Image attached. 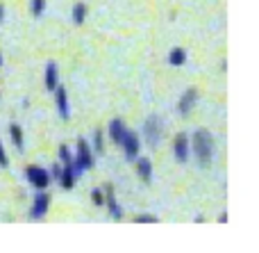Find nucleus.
Returning a JSON list of instances; mask_svg holds the SVG:
<instances>
[{
    "instance_id": "nucleus-1",
    "label": "nucleus",
    "mask_w": 259,
    "mask_h": 253,
    "mask_svg": "<svg viewBox=\"0 0 259 253\" xmlns=\"http://www.w3.org/2000/svg\"><path fill=\"white\" fill-rule=\"evenodd\" d=\"M191 153L196 155V160L200 162V167H207L214 158V137H211L209 130H196L191 139Z\"/></svg>"
},
{
    "instance_id": "nucleus-2",
    "label": "nucleus",
    "mask_w": 259,
    "mask_h": 253,
    "mask_svg": "<svg viewBox=\"0 0 259 253\" xmlns=\"http://www.w3.org/2000/svg\"><path fill=\"white\" fill-rule=\"evenodd\" d=\"M71 164H73V171H75L77 178L94 167V151H91L89 141H87L84 137H80V139L75 141V151H73Z\"/></svg>"
},
{
    "instance_id": "nucleus-3",
    "label": "nucleus",
    "mask_w": 259,
    "mask_h": 253,
    "mask_svg": "<svg viewBox=\"0 0 259 253\" xmlns=\"http://www.w3.org/2000/svg\"><path fill=\"white\" fill-rule=\"evenodd\" d=\"M50 210V194L46 190H36V196L32 201V208H30V219L32 222H39L48 214Z\"/></svg>"
},
{
    "instance_id": "nucleus-4",
    "label": "nucleus",
    "mask_w": 259,
    "mask_h": 253,
    "mask_svg": "<svg viewBox=\"0 0 259 253\" xmlns=\"http://www.w3.org/2000/svg\"><path fill=\"white\" fill-rule=\"evenodd\" d=\"M25 178H27V183H30L34 190H46V187L50 185L48 169H41V167H36V164L25 167Z\"/></svg>"
},
{
    "instance_id": "nucleus-5",
    "label": "nucleus",
    "mask_w": 259,
    "mask_h": 253,
    "mask_svg": "<svg viewBox=\"0 0 259 253\" xmlns=\"http://www.w3.org/2000/svg\"><path fill=\"white\" fill-rule=\"evenodd\" d=\"M143 137H146L148 146H152V149L159 144V139H161V119L157 117V114H152V117L146 119V123H143Z\"/></svg>"
},
{
    "instance_id": "nucleus-6",
    "label": "nucleus",
    "mask_w": 259,
    "mask_h": 253,
    "mask_svg": "<svg viewBox=\"0 0 259 253\" xmlns=\"http://www.w3.org/2000/svg\"><path fill=\"white\" fill-rule=\"evenodd\" d=\"M123 146V153H125V160L127 162H134V160L139 158V153H141V139H139L137 132H125V137H123L121 141Z\"/></svg>"
},
{
    "instance_id": "nucleus-7",
    "label": "nucleus",
    "mask_w": 259,
    "mask_h": 253,
    "mask_svg": "<svg viewBox=\"0 0 259 253\" xmlns=\"http://www.w3.org/2000/svg\"><path fill=\"white\" fill-rule=\"evenodd\" d=\"M173 153H175V160H178V162H187L189 160V155H191V141H189L187 132H178V135H175Z\"/></svg>"
},
{
    "instance_id": "nucleus-8",
    "label": "nucleus",
    "mask_w": 259,
    "mask_h": 253,
    "mask_svg": "<svg viewBox=\"0 0 259 253\" xmlns=\"http://www.w3.org/2000/svg\"><path fill=\"white\" fill-rule=\"evenodd\" d=\"M53 91H55V105H57L59 117H62V121H68V119H71V105H68L66 89H64L62 85H57Z\"/></svg>"
},
{
    "instance_id": "nucleus-9",
    "label": "nucleus",
    "mask_w": 259,
    "mask_h": 253,
    "mask_svg": "<svg viewBox=\"0 0 259 253\" xmlns=\"http://www.w3.org/2000/svg\"><path fill=\"white\" fill-rule=\"evenodd\" d=\"M196 103H198V89H196V87H189V89L180 96V103H178L180 117H187V114L196 107Z\"/></svg>"
},
{
    "instance_id": "nucleus-10",
    "label": "nucleus",
    "mask_w": 259,
    "mask_h": 253,
    "mask_svg": "<svg viewBox=\"0 0 259 253\" xmlns=\"http://www.w3.org/2000/svg\"><path fill=\"white\" fill-rule=\"evenodd\" d=\"M105 208H107V212H109V217L112 219H116V222H121L123 219V208L118 205L116 196H114L112 185H105Z\"/></svg>"
},
{
    "instance_id": "nucleus-11",
    "label": "nucleus",
    "mask_w": 259,
    "mask_h": 253,
    "mask_svg": "<svg viewBox=\"0 0 259 253\" xmlns=\"http://www.w3.org/2000/svg\"><path fill=\"white\" fill-rule=\"evenodd\" d=\"M107 132H109V139H112L116 146H121L123 137H125V132H127V126L123 123V119H112V121H109Z\"/></svg>"
},
{
    "instance_id": "nucleus-12",
    "label": "nucleus",
    "mask_w": 259,
    "mask_h": 253,
    "mask_svg": "<svg viewBox=\"0 0 259 253\" xmlns=\"http://www.w3.org/2000/svg\"><path fill=\"white\" fill-rule=\"evenodd\" d=\"M59 185H62V190H66V192H71L73 187H75V180H77V176H75V171H73V164L68 162V164H62V173H59Z\"/></svg>"
},
{
    "instance_id": "nucleus-13",
    "label": "nucleus",
    "mask_w": 259,
    "mask_h": 253,
    "mask_svg": "<svg viewBox=\"0 0 259 253\" xmlns=\"http://www.w3.org/2000/svg\"><path fill=\"white\" fill-rule=\"evenodd\" d=\"M44 82H46V89H48V91H53L55 87L59 85V68H57V62H53V59L46 64Z\"/></svg>"
},
{
    "instance_id": "nucleus-14",
    "label": "nucleus",
    "mask_w": 259,
    "mask_h": 253,
    "mask_svg": "<svg viewBox=\"0 0 259 253\" xmlns=\"http://www.w3.org/2000/svg\"><path fill=\"white\" fill-rule=\"evenodd\" d=\"M134 162H137V173H139V178H141L143 183H150V180H152V162H150L148 158H141V155H139Z\"/></svg>"
},
{
    "instance_id": "nucleus-15",
    "label": "nucleus",
    "mask_w": 259,
    "mask_h": 253,
    "mask_svg": "<svg viewBox=\"0 0 259 253\" xmlns=\"http://www.w3.org/2000/svg\"><path fill=\"white\" fill-rule=\"evenodd\" d=\"M166 62H168L170 66H182V64H187V50H184L182 46H175V48H170Z\"/></svg>"
},
{
    "instance_id": "nucleus-16",
    "label": "nucleus",
    "mask_w": 259,
    "mask_h": 253,
    "mask_svg": "<svg viewBox=\"0 0 259 253\" xmlns=\"http://www.w3.org/2000/svg\"><path fill=\"white\" fill-rule=\"evenodd\" d=\"M87 14H89V7H87V3H75L71 9V18L75 25H82V23L87 21Z\"/></svg>"
},
{
    "instance_id": "nucleus-17",
    "label": "nucleus",
    "mask_w": 259,
    "mask_h": 253,
    "mask_svg": "<svg viewBox=\"0 0 259 253\" xmlns=\"http://www.w3.org/2000/svg\"><path fill=\"white\" fill-rule=\"evenodd\" d=\"M9 137H12V144L16 146L18 151H23L25 139H23V128L18 126V123H9Z\"/></svg>"
},
{
    "instance_id": "nucleus-18",
    "label": "nucleus",
    "mask_w": 259,
    "mask_h": 253,
    "mask_svg": "<svg viewBox=\"0 0 259 253\" xmlns=\"http://www.w3.org/2000/svg\"><path fill=\"white\" fill-rule=\"evenodd\" d=\"M91 151H94L96 155H103L105 153V132L103 130H96L94 137H91Z\"/></svg>"
},
{
    "instance_id": "nucleus-19",
    "label": "nucleus",
    "mask_w": 259,
    "mask_h": 253,
    "mask_svg": "<svg viewBox=\"0 0 259 253\" xmlns=\"http://www.w3.org/2000/svg\"><path fill=\"white\" fill-rule=\"evenodd\" d=\"M57 158H59V164H68V162L73 160V151L68 149L66 144H62V146L57 149Z\"/></svg>"
},
{
    "instance_id": "nucleus-20",
    "label": "nucleus",
    "mask_w": 259,
    "mask_h": 253,
    "mask_svg": "<svg viewBox=\"0 0 259 253\" xmlns=\"http://www.w3.org/2000/svg\"><path fill=\"white\" fill-rule=\"evenodd\" d=\"M91 201H94L96 208H105V192L100 187H94L91 190Z\"/></svg>"
},
{
    "instance_id": "nucleus-21",
    "label": "nucleus",
    "mask_w": 259,
    "mask_h": 253,
    "mask_svg": "<svg viewBox=\"0 0 259 253\" xmlns=\"http://www.w3.org/2000/svg\"><path fill=\"white\" fill-rule=\"evenodd\" d=\"M30 12L34 18H39L46 12V0H30Z\"/></svg>"
},
{
    "instance_id": "nucleus-22",
    "label": "nucleus",
    "mask_w": 259,
    "mask_h": 253,
    "mask_svg": "<svg viewBox=\"0 0 259 253\" xmlns=\"http://www.w3.org/2000/svg\"><path fill=\"white\" fill-rule=\"evenodd\" d=\"M159 217L157 214H150V212H143V214H137L134 217V224H157Z\"/></svg>"
},
{
    "instance_id": "nucleus-23",
    "label": "nucleus",
    "mask_w": 259,
    "mask_h": 253,
    "mask_svg": "<svg viewBox=\"0 0 259 253\" xmlns=\"http://www.w3.org/2000/svg\"><path fill=\"white\" fill-rule=\"evenodd\" d=\"M50 180H57V178H59V173H62V164H59V162H55L53 164V167H50Z\"/></svg>"
},
{
    "instance_id": "nucleus-24",
    "label": "nucleus",
    "mask_w": 259,
    "mask_h": 253,
    "mask_svg": "<svg viewBox=\"0 0 259 253\" xmlns=\"http://www.w3.org/2000/svg\"><path fill=\"white\" fill-rule=\"evenodd\" d=\"M7 164H9V158H7V153H5V146L0 144V167L7 169Z\"/></svg>"
},
{
    "instance_id": "nucleus-25",
    "label": "nucleus",
    "mask_w": 259,
    "mask_h": 253,
    "mask_svg": "<svg viewBox=\"0 0 259 253\" xmlns=\"http://www.w3.org/2000/svg\"><path fill=\"white\" fill-rule=\"evenodd\" d=\"M3 23H5V5L0 3V25H3Z\"/></svg>"
},
{
    "instance_id": "nucleus-26",
    "label": "nucleus",
    "mask_w": 259,
    "mask_h": 253,
    "mask_svg": "<svg viewBox=\"0 0 259 253\" xmlns=\"http://www.w3.org/2000/svg\"><path fill=\"white\" fill-rule=\"evenodd\" d=\"M225 222H228V214L223 212V214H221V217H219V224H225Z\"/></svg>"
},
{
    "instance_id": "nucleus-27",
    "label": "nucleus",
    "mask_w": 259,
    "mask_h": 253,
    "mask_svg": "<svg viewBox=\"0 0 259 253\" xmlns=\"http://www.w3.org/2000/svg\"><path fill=\"white\" fill-rule=\"evenodd\" d=\"M0 66H3V50H0Z\"/></svg>"
}]
</instances>
